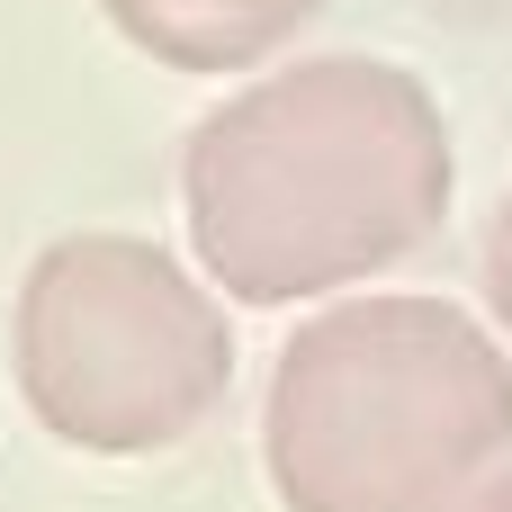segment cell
<instances>
[{
	"mask_svg": "<svg viewBox=\"0 0 512 512\" xmlns=\"http://www.w3.org/2000/svg\"><path fill=\"white\" fill-rule=\"evenodd\" d=\"M450 512H512V459L495 468V477H477V486H468V495H459Z\"/></svg>",
	"mask_w": 512,
	"mask_h": 512,
	"instance_id": "cell-6",
	"label": "cell"
},
{
	"mask_svg": "<svg viewBox=\"0 0 512 512\" xmlns=\"http://www.w3.org/2000/svg\"><path fill=\"white\" fill-rule=\"evenodd\" d=\"M477 288H486V315H495V333H504L512 351V198L486 216V252H477Z\"/></svg>",
	"mask_w": 512,
	"mask_h": 512,
	"instance_id": "cell-5",
	"label": "cell"
},
{
	"mask_svg": "<svg viewBox=\"0 0 512 512\" xmlns=\"http://www.w3.org/2000/svg\"><path fill=\"white\" fill-rule=\"evenodd\" d=\"M504 459L512 351L450 297H333L288 333L261 396L279 512H450Z\"/></svg>",
	"mask_w": 512,
	"mask_h": 512,
	"instance_id": "cell-2",
	"label": "cell"
},
{
	"mask_svg": "<svg viewBox=\"0 0 512 512\" xmlns=\"http://www.w3.org/2000/svg\"><path fill=\"white\" fill-rule=\"evenodd\" d=\"M27 414L81 459H162L234 387L225 297L153 234H54L9 306Z\"/></svg>",
	"mask_w": 512,
	"mask_h": 512,
	"instance_id": "cell-3",
	"label": "cell"
},
{
	"mask_svg": "<svg viewBox=\"0 0 512 512\" xmlns=\"http://www.w3.org/2000/svg\"><path fill=\"white\" fill-rule=\"evenodd\" d=\"M99 18L162 72H252L297 45L324 0H99Z\"/></svg>",
	"mask_w": 512,
	"mask_h": 512,
	"instance_id": "cell-4",
	"label": "cell"
},
{
	"mask_svg": "<svg viewBox=\"0 0 512 512\" xmlns=\"http://www.w3.org/2000/svg\"><path fill=\"white\" fill-rule=\"evenodd\" d=\"M459 189L450 117L387 54H306L243 81L180 144V216L234 306L342 297L414 261Z\"/></svg>",
	"mask_w": 512,
	"mask_h": 512,
	"instance_id": "cell-1",
	"label": "cell"
}]
</instances>
